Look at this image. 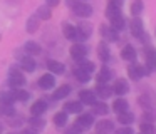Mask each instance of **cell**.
<instances>
[{"instance_id":"ac0fdd59","label":"cell","mask_w":156,"mask_h":134,"mask_svg":"<svg viewBox=\"0 0 156 134\" xmlns=\"http://www.w3.org/2000/svg\"><path fill=\"white\" fill-rule=\"evenodd\" d=\"M47 69H49V74H52V76H62V74L66 72V65L62 62H59V60H47Z\"/></svg>"},{"instance_id":"d4e9b609","label":"cell","mask_w":156,"mask_h":134,"mask_svg":"<svg viewBox=\"0 0 156 134\" xmlns=\"http://www.w3.org/2000/svg\"><path fill=\"white\" fill-rule=\"evenodd\" d=\"M71 86L69 84H62V86H59L57 89L54 90V94H52V97H54L55 100H61V99H66V97L71 94Z\"/></svg>"},{"instance_id":"e0dca14e","label":"cell","mask_w":156,"mask_h":134,"mask_svg":"<svg viewBox=\"0 0 156 134\" xmlns=\"http://www.w3.org/2000/svg\"><path fill=\"white\" fill-rule=\"evenodd\" d=\"M111 79H112V70L109 69L108 65H102L101 69L98 70V76H96L98 84H108Z\"/></svg>"},{"instance_id":"d6986e66","label":"cell","mask_w":156,"mask_h":134,"mask_svg":"<svg viewBox=\"0 0 156 134\" xmlns=\"http://www.w3.org/2000/svg\"><path fill=\"white\" fill-rule=\"evenodd\" d=\"M121 57H122V60H126V62H131V64H134V60H136V57H138V54H136V49L133 45H124L122 47V50H121Z\"/></svg>"},{"instance_id":"b9f144b4","label":"cell","mask_w":156,"mask_h":134,"mask_svg":"<svg viewBox=\"0 0 156 134\" xmlns=\"http://www.w3.org/2000/svg\"><path fill=\"white\" fill-rule=\"evenodd\" d=\"M22 122H24V121H22V117L20 116H12V117H9V121H7V124L10 127H20L22 126Z\"/></svg>"},{"instance_id":"60d3db41","label":"cell","mask_w":156,"mask_h":134,"mask_svg":"<svg viewBox=\"0 0 156 134\" xmlns=\"http://www.w3.org/2000/svg\"><path fill=\"white\" fill-rule=\"evenodd\" d=\"M0 112L7 117H12V116H15V107L14 106H0Z\"/></svg>"},{"instance_id":"e575fe53","label":"cell","mask_w":156,"mask_h":134,"mask_svg":"<svg viewBox=\"0 0 156 134\" xmlns=\"http://www.w3.org/2000/svg\"><path fill=\"white\" fill-rule=\"evenodd\" d=\"M118 121L122 124V126H129V124L134 121V114L129 112V111H126V112H121V114H118Z\"/></svg>"},{"instance_id":"9a60e30c","label":"cell","mask_w":156,"mask_h":134,"mask_svg":"<svg viewBox=\"0 0 156 134\" xmlns=\"http://www.w3.org/2000/svg\"><path fill=\"white\" fill-rule=\"evenodd\" d=\"M47 111V102H45L44 99H37L34 104L30 106V116H44V112Z\"/></svg>"},{"instance_id":"db71d44e","label":"cell","mask_w":156,"mask_h":134,"mask_svg":"<svg viewBox=\"0 0 156 134\" xmlns=\"http://www.w3.org/2000/svg\"><path fill=\"white\" fill-rule=\"evenodd\" d=\"M0 39H2V37H0Z\"/></svg>"},{"instance_id":"f6af8a7d","label":"cell","mask_w":156,"mask_h":134,"mask_svg":"<svg viewBox=\"0 0 156 134\" xmlns=\"http://www.w3.org/2000/svg\"><path fill=\"white\" fill-rule=\"evenodd\" d=\"M66 134H82V129L77 126V124H72V126L66 131Z\"/></svg>"},{"instance_id":"ba28073f","label":"cell","mask_w":156,"mask_h":134,"mask_svg":"<svg viewBox=\"0 0 156 134\" xmlns=\"http://www.w3.org/2000/svg\"><path fill=\"white\" fill-rule=\"evenodd\" d=\"M74 124H77L82 131H86V129H89V127L94 126V116H92L91 112H84V114L81 112L77 116V119H76Z\"/></svg>"},{"instance_id":"4316f807","label":"cell","mask_w":156,"mask_h":134,"mask_svg":"<svg viewBox=\"0 0 156 134\" xmlns=\"http://www.w3.org/2000/svg\"><path fill=\"white\" fill-rule=\"evenodd\" d=\"M82 104L79 102V100H71V102H66L64 106V112L67 114H81L82 112Z\"/></svg>"},{"instance_id":"9c48e42d","label":"cell","mask_w":156,"mask_h":134,"mask_svg":"<svg viewBox=\"0 0 156 134\" xmlns=\"http://www.w3.org/2000/svg\"><path fill=\"white\" fill-rule=\"evenodd\" d=\"M37 69V62H35V59L32 55H22L20 57V70H24V72H34V70Z\"/></svg>"},{"instance_id":"7c38bea8","label":"cell","mask_w":156,"mask_h":134,"mask_svg":"<svg viewBox=\"0 0 156 134\" xmlns=\"http://www.w3.org/2000/svg\"><path fill=\"white\" fill-rule=\"evenodd\" d=\"M146 67L149 72H156V49L154 47H146Z\"/></svg>"},{"instance_id":"4dcf8cb0","label":"cell","mask_w":156,"mask_h":134,"mask_svg":"<svg viewBox=\"0 0 156 134\" xmlns=\"http://www.w3.org/2000/svg\"><path fill=\"white\" fill-rule=\"evenodd\" d=\"M12 97H14V100H20V102H27L29 99H30V94L27 92L25 89H14L12 90Z\"/></svg>"},{"instance_id":"5bb4252c","label":"cell","mask_w":156,"mask_h":134,"mask_svg":"<svg viewBox=\"0 0 156 134\" xmlns=\"http://www.w3.org/2000/svg\"><path fill=\"white\" fill-rule=\"evenodd\" d=\"M101 35L104 37V42H118L119 40V32H116L114 29L108 25H101Z\"/></svg>"},{"instance_id":"836d02e7","label":"cell","mask_w":156,"mask_h":134,"mask_svg":"<svg viewBox=\"0 0 156 134\" xmlns=\"http://www.w3.org/2000/svg\"><path fill=\"white\" fill-rule=\"evenodd\" d=\"M74 76H76V79H77L79 82H82V84H87L89 80H91V74H87L86 70L79 69V67L74 69Z\"/></svg>"},{"instance_id":"cb8c5ba5","label":"cell","mask_w":156,"mask_h":134,"mask_svg":"<svg viewBox=\"0 0 156 134\" xmlns=\"http://www.w3.org/2000/svg\"><path fill=\"white\" fill-rule=\"evenodd\" d=\"M138 104L143 107V111L154 109V100L151 99V96H149V94H141V96L138 97Z\"/></svg>"},{"instance_id":"11a10c76","label":"cell","mask_w":156,"mask_h":134,"mask_svg":"<svg viewBox=\"0 0 156 134\" xmlns=\"http://www.w3.org/2000/svg\"><path fill=\"white\" fill-rule=\"evenodd\" d=\"M139 134H141V132H139Z\"/></svg>"},{"instance_id":"8d00e7d4","label":"cell","mask_w":156,"mask_h":134,"mask_svg":"<svg viewBox=\"0 0 156 134\" xmlns=\"http://www.w3.org/2000/svg\"><path fill=\"white\" fill-rule=\"evenodd\" d=\"M29 124H30V127H34L35 131L44 129V127H45V121L42 119V117H37V116H30V117H29Z\"/></svg>"},{"instance_id":"7dc6e473","label":"cell","mask_w":156,"mask_h":134,"mask_svg":"<svg viewBox=\"0 0 156 134\" xmlns=\"http://www.w3.org/2000/svg\"><path fill=\"white\" fill-rule=\"evenodd\" d=\"M59 3H61V0H45V5H47L49 9H52V7H57Z\"/></svg>"},{"instance_id":"f907efd6","label":"cell","mask_w":156,"mask_h":134,"mask_svg":"<svg viewBox=\"0 0 156 134\" xmlns=\"http://www.w3.org/2000/svg\"><path fill=\"white\" fill-rule=\"evenodd\" d=\"M9 134H15V132H9Z\"/></svg>"},{"instance_id":"ab89813d","label":"cell","mask_w":156,"mask_h":134,"mask_svg":"<svg viewBox=\"0 0 156 134\" xmlns=\"http://www.w3.org/2000/svg\"><path fill=\"white\" fill-rule=\"evenodd\" d=\"M141 119H143V122H149V124H153L156 121V111L154 109H151V111H144L143 112V116H141Z\"/></svg>"},{"instance_id":"5b68a950","label":"cell","mask_w":156,"mask_h":134,"mask_svg":"<svg viewBox=\"0 0 156 134\" xmlns=\"http://www.w3.org/2000/svg\"><path fill=\"white\" fill-rule=\"evenodd\" d=\"M76 32H77V40H89L94 29H92V23L89 22H79L76 25Z\"/></svg>"},{"instance_id":"ee69618b","label":"cell","mask_w":156,"mask_h":134,"mask_svg":"<svg viewBox=\"0 0 156 134\" xmlns=\"http://www.w3.org/2000/svg\"><path fill=\"white\" fill-rule=\"evenodd\" d=\"M112 132L114 134H134V131H133L129 126H122V127H119V129L112 131Z\"/></svg>"},{"instance_id":"484cf974","label":"cell","mask_w":156,"mask_h":134,"mask_svg":"<svg viewBox=\"0 0 156 134\" xmlns=\"http://www.w3.org/2000/svg\"><path fill=\"white\" fill-rule=\"evenodd\" d=\"M94 94L98 97H101V99H108V97L112 96V89H111V86H108V84H98Z\"/></svg>"},{"instance_id":"f5cc1de1","label":"cell","mask_w":156,"mask_h":134,"mask_svg":"<svg viewBox=\"0 0 156 134\" xmlns=\"http://www.w3.org/2000/svg\"><path fill=\"white\" fill-rule=\"evenodd\" d=\"M81 2H86V0H81Z\"/></svg>"},{"instance_id":"c3c4849f","label":"cell","mask_w":156,"mask_h":134,"mask_svg":"<svg viewBox=\"0 0 156 134\" xmlns=\"http://www.w3.org/2000/svg\"><path fill=\"white\" fill-rule=\"evenodd\" d=\"M20 134H39V131H35L34 127H27V129H24Z\"/></svg>"},{"instance_id":"d6a6232c","label":"cell","mask_w":156,"mask_h":134,"mask_svg":"<svg viewBox=\"0 0 156 134\" xmlns=\"http://www.w3.org/2000/svg\"><path fill=\"white\" fill-rule=\"evenodd\" d=\"M143 10H144L143 0H134V2L131 3V7H129V12L133 13V17H139V13H143Z\"/></svg>"},{"instance_id":"7402d4cb","label":"cell","mask_w":156,"mask_h":134,"mask_svg":"<svg viewBox=\"0 0 156 134\" xmlns=\"http://www.w3.org/2000/svg\"><path fill=\"white\" fill-rule=\"evenodd\" d=\"M62 34L67 40H77V32H76V25L69 22H64L62 23Z\"/></svg>"},{"instance_id":"7bdbcfd3","label":"cell","mask_w":156,"mask_h":134,"mask_svg":"<svg viewBox=\"0 0 156 134\" xmlns=\"http://www.w3.org/2000/svg\"><path fill=\"white\" fill-rule=\"evenodd\" d=\"M121 13V9H114V7H106V17L108 19H111V17H116V15H119Z\"/></svg>"},{"instance_id":"bcb514c9","label":"cell","mask_w":156,"mask_h":134,"mask_svg":"<svg viewBox=\"0 0 156 134\" xmlns=\"http://www.w3.org/2000/svg\"><path fill=\"white\" fill-rule=\"evenodd\" d=\"M124 0H108V5L109 7H114V9H121Z\"/></svg>"},{"instance_id":"8fae6325","label":"cell","mask_w":156,"mask_h":134,"mask_svg":"<svg viewBox=\"0 0 156 134\" xmlns=\"http://www.w3.org/2000/svg\"><path fill=\"white\" fill-rule=\"evenodd\" d=\"M39 87L44 90H51L55 87V77L52 74H42L39 77Z\"/></svg>"},{"instance_id":"44dd1931","label":"cell","mask_w":156,"mask_h":134,"mask_svg":"<svg viewBox=\"0 0 156 134\" xmlns=\"http://www.w3.org/2000/svg\"><path fill=\"white\" fill-rule=\"evenodd\" d=\"M109 22H111V29H114L116 32H121V30H124L126 29V19L119 13V15H116V17H111L109 19Z\"/></svg>"},{"instance_id":"83f0119b","label":"cell","mask_w":156,"mask_h":134,"mask_svg":"<svg viewBox=\"0 0 156 134\" xmlns=\"http://www.w3.org/2000/svg\"><path fill=\"white\" fill-rule=\"evenodd\" d=\"M39 27H41V20L35 15H30L27 19V22H25V30H27L29 34H35L39 30Z\"/></svg>"},{"instance_id":"30bf717a","label":"cell","mask_w":156,"mask_h":134,"mask_svg":"<svg viewBox=\"0 0 156 134\" xmlns=\"http://www.w3.org/2000/svg\"><path fill=\"white\" fill-rule=\"evenodd\" d=\"M79 102H81L82 106H92V104L96 102L94 90H89V89L79 90Z\"/></svg>"},{"instance_id":"4fadbf2b","label":"cell","mask_w":156,"mask_h":134,"mask_svg":"<svg viewBox=\"0 0 156 134\" xmlns=\"http://www.w3.org/2000/svg\"><path fill=\"white\" fill-rule=\"evenodd\" d=\"M114 131V124L112 121L108 119H101L96 122V134H111Z\"/></svg>"},{"instance_id":"8992f818","label":"cell","mask_w":156,"mask_h":134,"mask_svg":"<svg viewBox=\"0 0 156 134\" xmlns=\"http://www.w3.org/2000/svg\"><path fill=\"white\" fill-rule=\"evenodd\" d=\"M112 94H116V96H119V97H124L126 94L131 90V86H129V82L128 80H124V79H118L114 84H112Z\"/></svg>"},{"instance_id":"3957f363","label":"cell","mask_w":156,"mask_h":134,"mask_svg":"<svg viewBox=\"0 0 156 134\" xmlns=\"http://www.w3.org/2000/svg\"><path fill=\"white\" fill-rule=\"evenodd\" d=\"M25 76L19 67H10L9 69V86L12 89H20V87L25 86Z\"/></svg>"},{"instance_id":"74e56055","label":"cell","mask_w":156,"mask_h":134,"mask_svg":"<svg viewBox=\"0 0 156 134\" xmlns=\"http://www.w3.org/2000/svg\"><path fill=\"white\" fill-rule=\"evenodd\" d=\"M0 106H14L12 92H7V90H2L0 92Z\"/></svg>"},{"instance_id":"d590c367","label":"cell","mask_w":156,"mask_h":134,"mask_svg":"<svg viewBox=\"0 0 156 134\" xmlns=\"http://www.w3.org/2000/svg\"><path fill=\"white\" fill-rule=\"evenodd\" d=\"M77 67H79V69H82V70H86L87 74H92V72L96 70L94 62H91V60H87V59L79 60V62H77Z\"/></svg>"},{"instance_id":"816d5d0a","label":"cell","mask_w":156,"mask_h":134,"mask_svg":"<svg viewBox=\"0 0 156 134\" xmlns=\"http://www.w3.org/2000/svg\"><path fill=\"white\" fill-rule=\"evenodd\" d=\"M154 35H156V29H154Z\"/></svg>"},{"instance_id":"6da1fadb","label":"cell","mask_w":156,"mask_h":134,"mask_svg":"<svg viewBox=\"0 0 156 134\" xmlns=\"http://www.w3.org/2000/svg\"><path fill=\"white\" fill-rule=\"evenodd\" d=\"M129 30H131V35L134 39H138L141 44H146L148 40V34L144 32V23H143L141 17H133L129 20Z\"/></svg>"},{"instance_id":"7a4b0ae2","label":"cell","mask_w":156,"mask_h":134,"mask_svg":"<svg viewBox=\"0 0 156 134\" xmlns=\"http://www.w3.org/2000/svg\"><path fill=\"white\" fill-rule=\"evenodd\" d=\"M66 3H67V7L72 10V13H76L77 17L87 19V17L92 15V7L89 5L87 2H81V0H66Z\"/></svg>"},{"instance_id":"ffe728a7","label":"cell","mask_w":156,"mask_h":134,"mask_svg":"<svg viewBox=\"0 0 156 134\" xmlns=\"http://www.w3.org/2000/svg\"><path fill=\"white\" fill-rule=\"evenodd\" d=\"M112 111H114L116 114H121V112H126V111H129V102L124 99V97H118V99H114V102H112Z\"/></svg>"},{"instance_id":"f546056e","label":"cell","mask_w":156,"mask_h":134,"mask_svg":"<svg viewBox=\"0 0 156 134\" xmlns=\"http://www.w3.org/2000/svg\"><path fill=\"white\" fill-rule=\"evenodd\" d=\"M109 112V106L106 102H94L92 104V116H106Z\"/></svg>"},{"instance_id":"1f68e13d","label":"cell","mask_w":156,"mask_h":134,"mask_svg":"<svg viewBox=\"0 0 156 134\" xmlns=\"http://www.w3.org/2000/svg\"><path fill=\"white\" fill-rule=\"evenodd\" d=\"M52 121H54V124H55L57 127H64L66 124H67V112H64V111H59V112L54 114Z\"/></svg>"},{"instance_id":"f1b7e54d","label":"cell","mask_w":156,"mask_h":134,"mask_svg":"<svg viewBox=\"0 0 156 134\" xmlns=\"http://www.w3.org/2000/svg\"><path fill=\"white\" fill-rule=\"evenodd\" d=\"M35 17H37L39 20H51L52 17V9H49L47 5H41L37 9V12H35Z\"/></svg>"},{"instance_id":"52a82bcc","label":"cell","mask_w":156,"mask_h":134,"mask_svg":"<svg viewBox=\"0 0 156 134\" xmlns=\"http://www.w3.org/2000/svg\"><path fill=\"white\" fill-rule=\"evenodd\" d=\"M71 57L76 60V62H79V60L86 59L87 57V47L84 45V44H72L71 45Z\"/></svg>"},{"instance_id":"603a6c76","label":"cell","mask_w":156,"mask_h":134,"mask_svg":"<svg viewBox=\"0 0 156 134\" xmlns=\"http://www.w3.org/2000/svg\"><path fill=\"white\" fill-rule=\"evenodd\" d=\"M24 50L27 52V55H41L42 54V47L39 45L37 42H34V40H29V42H25L24 45Z\"/></svg>"},{"instance_id":"f35d334b","label":"cell","mask_w":156,"mask_h":134,"mask_svg":"<svg viewBox=\"0 0 156 134\" xmlns=\"http://www.w3.org/2000/svg\"><path fill=\"white\" fill-rule=\"evenodd\" d=\"M139 132L141 134H156V127H154V124L141 122L139 124Z\"/></svg>"},{"instance_id":"2e32d148","label":"cell","mask_w":156,"mask_h":134,"mask_svg":"<svg viewBox=\"0 0 156 134\" xmlns=\"http://www.w3.org/2000/svg\"><path fill=\"white\" fill-rule=\"evenodd\" d=\"M98 57H99V59H101L104 64L111 60V50H109L108 42H104V40H101V42L98 44Z\"/></svg>"},{"instance_id":"277c9868","label":"cell","mask_w":156,"mask_h":134,"mask_svg":"<svg viewBox=\"0 0 156 134\" xmlns=\"http://www.w3.org/2000/svg\"><path fill=\"white\" fill-rule=\"evenodd\" d=\"M149 70L146 65H143V64H131V65L128 67V77L131 80H139L143 79V77L149 76Z\"/></svg>"},{"instance_id":"681fc988","label":"cell","mask_w":156,"mask_h":134,"mask_svg":"<svg viewBox=\"0 0 156 134\" xmlns=\"http://www.w3.org/2000/svg\"><path fill=\"white\" fill-rule=\"evenodd\" d=\"M0 132H2V124H0Z\"/></svg>"}]
</instances>
